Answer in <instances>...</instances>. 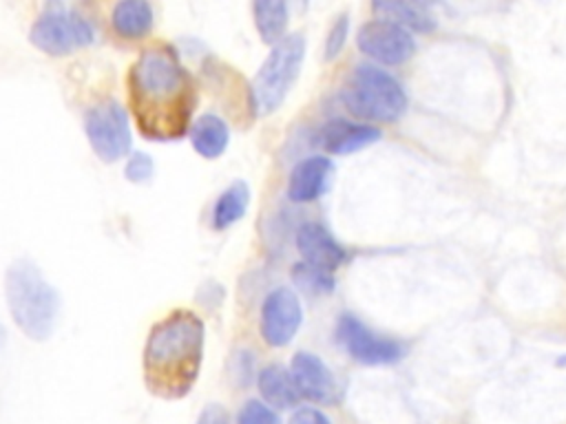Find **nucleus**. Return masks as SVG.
Instances as JSON below:
<instances>
[{"label": "nucleus", "instance_id": "obj_15", "mask_svg": "<svg viewBox=\"0 0 566 424\" xmlns=\"http://www.w3.org/2000/svg\"><path fill=\"white\" fill-rule=\"evenodd\" d=\"M155 13L148 0H117L111 11V29L122 40H142L153 31Z\"/></svg>", "mask_w": 566, "mask_h": 424}, {"label": "nucleus", "instance_id": "obj_13", "mask_svg": "<svg viewBox=\"0 0 566 424\" xmlns=\"http://www.w3.org/2000/svg\"><path fill=\"white\" fill-rule=\"evenodd\" d=\"M380 139V130L365 121H349L343 117L329 119L321 132L318 141L329 155H352Z\"/></svg>", "mask_w": 566, "mask_h": 424}, {"label": "nucleus", "instance_id": "obj_2", "mask_svg": "<svg viewBox=\"0 0 566 424\" xmlns=\"http://www.w3.org/2000/svg\"><path fill=\"white\" fill-rule=\"evenodd\" d=\"M203 342V320L190 309H175L155 322L142 353L146 389L161 400L188 395L199 378Z\"/></svg>", "mask_w": 566, "mask_h": 424}, {"label": "nucleus", "instance_id": "obj_18", "mask_svg": "<svg viewBox=\"0 0 566 424\" xmlns=\"http://www.w3.org/2000/svg\"><path fill=\"white\" fill-rule=\"evenodd\" d=\"M371 11L378 20L400 24L411 33H427L433 29L429 13L411 0H371Z\"/></svg>", "mask_w": 566, "mask_h": 424}, {"label": "nucleus", "instance_id": "obj_31", "mask_svg": "<svg viewBox=\"0 0 566 424\" xmlns=\"http://www.w3.org/2000/svg\"><path fill=\"white\" fill-rule=\"evenodd\" d=\"M557 364H559V367H566V356H562V358L557 360Z\"/></svg>", "mask_w": 566, "mask_h": 424}, {"label": "nucleus", "instance_id": "obj_8", "mask_svg": "<svg viewBox=\"0 0 566 424\" xmlns=\"http://www.w3.org/2000/svg\"><path fill=\"white\" fill-rule=\"evenodd\" d=\"M336 338L340 347L360 364H369V367L394 364L405 356L402 342L376 333L354 314H343L338 318Z\"/></svg>", "mask_w": 566, "mask_h": 424}, {"label": "nucleus", "instance_id": "obj_3", "mask_svg": "<svg viewBox=\"0 0 566 424\" xmlns=\"http://www.w3.org/2000/svg\"><path fill=\"white\" fill-rule=\"evenodd\" d=\"M7 307L29 340H46L60 314V294L29 258H18L4 274Z\"/></svg>", "mask_w": 566, "mask_h": 424}, {"label": "nucleus", "instance_id": "obj_16", "mask_svg": "<svg viewBox=\"0 0 566 424\" xmlns=\"http://www.w3.org/2000/svg\"><path fill=\"white\" fill-rule=\"evenodd\" d=\"M256 386H259L263 402L272 409H292L301 400V395L294 386V380L290 375V369H285L279 362L268 364L259 371Z\"/></svg>", "mask_w": 566, "mask_h": 424}, {"label": "nucleus", "instance_id": "obj_30", "mask_svg": "<svg viewBox=\"0 0 566 424\" xmlns=\"http://www.w3.org/2000/svg\"><path fill=\"white\" fill-rule=\"evenodd\" d=\"M411 2H416L418 7H422V9H424V7H429V4H431V2H436V0H411Z\"/></svg>", "mask_w": 566, "mask_h": 424}, {"label": "nucleus", "instance_id": "obj_27", "mask_svg": "<svg viewBox=\"0 0 566 424\" xmlns=\"http://www.w3.org/2000/svg\"><path fill=\"white\" fill-rule=\"evenodd\" d=\"M195 424H230V415L221 404H208Z\"/></svg>", "mask_w": 566, "mask_h": 424}, {"label": "nucleus", "instance_id": "obj_14", "mask_svg": "<svg viewBox=\"0 0 566 424\" xmlns=\"http://www.w3.org/2000/svg\"><path fill=\"white\" fill-rule=\"evenodd\" d=\"M332 170H334L332 159H327L323 155L301 159L290 172L287 199L294 203L316 201L327 190Z\"/></svg>", "mask_w": 566, "mask_h": 424}, {"label": "nucleus", "instance_id": "obj_25", "mask_svg": "<svg viewBox=\"0 0 566 424\" xmlns=\"http://www.w3.org/2000/svg\"><path fill=\"white\" fill-rule=\"evenodd\" d=\"M232 378L237 384H248L250 378L254 375V367H252V356L250 351H237L232 358Z\"/></svg>", "mask_w": 566, "mask_h": 424}, {"label": "nucleus", "instance_id": "obj_19", "mask_svg": "<svg viewBox=\"0 0 566 424\" xmlns=\"http://www.w3.org/2000/svg\"><path fill=\"white\" fill-rule=\"evenodd\" d=\"M250 205V186L241 179L232 181L214 201L212 205V227L214 230H228L237 221L245 216V210Z\"/></svg>", "mask_w": 566, "mask_h": 424}, {"label": "nucleus", "instance_id": "obj_5", "mask_svg": "<svg viewBox=\"0 0 566 424\" xmlns=\"http://www.w3.org/2000/svg\"><path fill=\"white\" fill-rule=\"evenodd\" d=\"M305 60V38L303 33H287L272 44L268 57L259 66L256 75L250 82L248 97L250 108L256 117L274 113L292 86L296 84Z\"/></svg>", "mask_w": 566, "mask_h": 424}, {"label": "nucleus", "instance_id": "obj_21", "mask_svg": "<svg viewBox=\"0 0 566 424\" xmlns=\"http://www.w3.org/2000/svg\"><path fill=\"white\" fill-rule=\"evenodd\" d=\"M292 276H294L296 285L301 289H305L307 294H329L334 289L332 272L312 267V265H307L303 261L292 269Z\"/></svg>", "mask_w": 566, "mask_h": 424}, {"label": "nucleus", "instance_id": "obj_1", "mask_svg": "<svg viewBox=\"0 0 566 424\" xmlns=\"http://www.w3.org/2000/svg\"><path fill=\"white\" fill-rule=\"evenodd\" d=\"M126 86L133 119L146 139L172 141L188 132L195 82L170 46L144 49L128 71Z\"/></svg>", "mask_w": 566, "mask_h": 424}, {"label": "nucleus", "instance_id": "obj_7", "mask_svg": "<svg viewBox=\"0 0 566 424\" xmlns=\"http://www.w3.org/2000/svg\"><path fill=\"white\" fill-rule=\"evenodd\" d=\"M84 132L102 161H117L130 152V126L124 106L115 99L93 104L84 113Z\"/></svg>", "mask_w": 566, "mask_h": 424}, {"label": "nucleus", "instance_id": "obj_22", "mask_svg": "<svg viewBox=\"0 0 566 424\" xmlns=\"http://www.w3.org/2000/svg\"><path fill=\"white\" fill-rule=\"evenodd\" d=\"M237 424H279V415L263 400H248L237 413Z\"/></svg>", "mask_w": 566, "mask_h": 424}, {"label": "nucleus", "instance_id": "obj_24", "mask_svg": "<svg viewBox=\"0 0 566 424\" xmlns=\"http://www.w3.org/2000/svg\"><path fill=\"white\" fill-rule=\"evenodd\" d=\"M347 33H349V18H347V13H343V15H338L334 20V24L327 31V38H325V60L338 57V53L343 51V46L347 42Z\"/></svg>", "mask_w": 566, "mask_h": 424}, {"label": "nucleus", "instance_id": "obj_23", "mask_svg": "<svg viewBox=\"0 0 566 424\" xmlns=\"http://www.w3.org/2000/svg\"><path fill=\"white\" fill-rule=\"evenodd\" d=\"M155 172V163H153V157L148 152H130L128 159H126V166H124V177L130 181V183H146L150 181Z\"/></svg>", "mask_w": 566, "mask_h": 424}, {"label": "nucleus", "instance_id": "obj_28", "mask_svg": "<svg viewBox=\"0 0 566 424\" xmlns=\"http://www.w3.org/2000/svg\"><path fill=\"white\" fill-rule=\"evenodd\" d=\"M294 7H296V11H305L307 9V2L310 0H290Z\"/></svg>", "mask_w": 566, "mask_h": 424}, {"label": "nucleus", "instance_id": "obj_6", "mask_svg": "<svg viewBox=\"0 0 566 424\" xmlns=\"http://www.w3.org/2000/svg\"><path fill=\"white\" fill-rule=\"evenodd\" d=\"M31 44L49 55H69L95 40L93 24L77 11H69L62 0H49L29 31Z\"/></svg>", "mask_w": 566, "mask_h": 424}, {"label": "nucleus", "instance_id": "obj_11", "mask_svg": "<svg viewBox=\"0 0 566 424\" xmlns=\"http://www.w3.org/2000/svg\"><path fill=\"white\" fill-rule=\"evenodd\" d=\"M290 375L301 398L318 404H332L338 400V384L329 367L310 351H298L292 358Z\"/></svg>", "mask_w": 566, "mask_h": 424}, {"label": "nucleus", "instance_id": "obj_26", "mask_svg": "<svg viewBox=\"0 0 566 424\" xmlns=\"http://www.w3.org/2000/svg\"><path fill=\"white\" fill-rule=\"evenodd\" d=\"M287 424H332V420L314 406H301L290 415Z\"/></svg>", "mask_w": 566, "mask_h": 424}, {"label": "nucleus", "instance_id": "obj_20", "mask_svg": "<svg viewBox=\"0 0 566 424\" xmlns=\"http://www.w3.org/2000/svg\"><path fill=\"white\" fill-rule=\"evenodd\" d=\"M290 0H252L254 26L265 44H274L285 35L290 18Z\"/></svg>", "mask_w": 566, "mask_h": 424}, {"label": "nucleus", "instance_id": "obj_29", "mask_svg": "<svg viewBox=\"0 0 566 424\" xmlns=\"http://www.w3.org/2000/svg\"><path fill=\"white\" fill-rule=\"evenodd\" d=\"M7 344V329H4V325L0 322V349Z\"/></svg>", "mask_w": 566, "mask_h": 424}, {"label": "nucleus", "instance_id": "obj_12", "mask_svg": "<svg viewBox=\"0 0 566 424\" xmlns=\"http://www.w3.org/2000/svg\"><path fill=\"white\" fill-rule=\"evenodd\" d=\"M296 250L303 263L325 272H334L347 258L345 247L327 232L325 225L314 221L303 223L296 230Z\"/></svg>", "mask_w": 566, "mask_h": 424}, {"label": "nucleus", "instance_id": "obj_9", "mask_svg": "<svg viewBox=\"0 0 566 424\" xmlns=\"http://www.w3.org/2000/svg\"><path fill=\"white\" fill-rule=\"evenodd\" d=\"M356 44L363 55L385 66H400L416 53L413 33L387 20H369L358 29Z\"/></svg>", "mask_w": 566, "mask_h": 424}, {"label": "nucleus", "instance_id": "obj_17", "mask_svg": "<svg viewBox=\"0 0 566 424\" xmlns=\"http://www.w3.org/2000/svg\"><path fill=\"white\" fill-rule=\"evenodd\" d=\"M190 144L192 148L203 157V159H217L226 152L228 141H230V128L228 124L214 115V113H206L201 117H197L190 128Z\"/></svg>", "mask_w": 566, "mask_h": 424}, {"label": "nucleus", "instance_id": "obj_4", "mask_svg": "<svg viewBox=\"0 0 566 424\" xmlns=\"http://www.w3.org/2000/svg\"><path fill=\"white\" fill-rule=\"evenodd\" d=\"M345 108L374 124H391L407 110V93L400 82L376 64H358L343 86Z\"/></svg>", "mask_w": 566, "mask_h": 424}, {"label": "nucleus", "instance_id": "obj_10", "mask_svg": "<svg viewBox=\"0 0 566 424\" xmlns=\"http://www.w3.org/2000/svg\"><path fill=\"white\" fill-rule=\"evenodd\" d=\"M303 322V307L292 287H274L261 305L259 329L270 347H285Z\"/></svg>", "mask_w": 566, "mask_h": 424}]
</instances>
